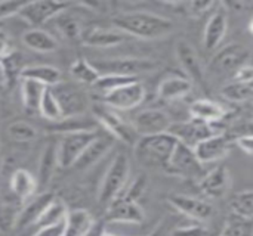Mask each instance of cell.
Instances as JSON below:
<instances>
[{
  "label": "cell",
  "instance_id": "37",
  "mask_svg": "<svg viewBox=\"0 0 253 236\" xmlns=\"http://www.w3.org/2000/svg\"><path fill=\"white\" fill-rule=\"evenodd\" d=\"M227 236H253V217L243 214H233L224 231Z\"/></svg>",
  "mask_w": 253,
  "mask_h": 236
},
{
  "label": "cell",
  "instance_id": "40",
  "mask_svg": "<svg viewBox=\"0 0 253 236\" xmlns=\"http://www.w3.org/2000/svg\"><path fill=\"white\" fill-rule=\"evenodd\" d=\"M138 78H130V77H120V75H101L98 78V81L93 84L95 90H98L101 95H105V93H110L125 84H129V83H133L136 81Z\"/></svg>",
  "mask_w": 253,
  "mask_h": 236
},
{
  "label": "cell",
  "instance_id": "17",
  "mask_svg": "<svg viewBox=\"0 0 253 236\" xmlns=\"http://www.w3.org/2000/svg\"><path fill=\"white\" fill-rule=\"evenodd\" d=\"M107 220L120 225H139L145 220V214L136 201L120 197L107 207Z\"/></svg>",
  "mask_w": 253,
  "mask_h": 236
},
{
  "label": "cell",
  "instance_id": "3",
  "mask_svg": "<svg viewBox=\"0 0 253 236\" xmlns=\"http://www.w3.org/2000/svg\"><path fill=\"white\" fill-rule=\"evenodd\" d=\"M130 174V161L129 157L123 152H119L110 163L104 179L98 191V202L102 207H108L119 197H122L126 183Z\"/></svg>",
  "mask_w": 253,
  "mask_h": 236
},
{
  "label": "cell",
  "instance_id": "41",
  "mask_svg": "<svg viewBox=\"0 0 253 236\" xmlns=\"http://www.w3.org/2000/svg\"><path fill=\"white\" fill-rule=\"evenodd\" d=\"M0 67H1V72H3V77L6 80L7 84H13L15 78L16 77H21V72L25 67H21L19 65V56L12 52L9 56H6L4 59L0 61Z\"/></svg>",
  "mask_w": 253,
  "mask_h": 236
},
{
  "label": "cell",
  "instance_id": "47",
  "mask_svg": "<svg viewBox=\"0 0 253 236\" xmlns=\"http://www.w3.org/2000/svg\"><path fill=\"white\" fill-rule=\"evenodd\" d=\"M12 52H13V49H12V43H10L9 37L3 31H0V61L4 59L6 56H9Z\"/></svg>",
  "mask_w": 253,
  "mask_h": 236
},
{
  "label": "cell",
  "instance_id": "42",
  "mask_svg": "<svg viewBox=\"0 0 253 236\" xmlns=\"http://www.w3.org/2000/svg\"><path fill=\"white\" fill-rule=\"evenodd\" d=\"M170 236H211V232L202 225H190L173 229Z\"/></svg>",
  "mask_w": 253,
  "mask_h": 236
},
{
  "label": "cell",
  "instance_id": "20",
  "mask_svg": "<svg viewBox=\"0 0 253 236\" xmlns=\"http://www.w3.org/2000/svg\"><path fill=\"white\" fill-rule=\"evenodd\" d=\"M123 31L117 28H102L93 27L82 34V43L90 47H116L127 40Z\"/></svg>",
  "mask_w": 253,
  "mask_h": 236
},
{
  "label": "cell",
  "instance_id": "10",
  "mask_svg": "<svg viewBox=\"0 0 253 236\" xmlns=\"http://www.w3.org/2000/svg\"><path fill=\"white\" fill-rule=\"evenodd\" d=\"M147 96L145 87L141 81H133L129 84H125L110 93L102 95L101 102L113 109L117 111H129L136 106H139Z\"/></svg>",
  "mask_w": 253,
  "mask_h": 236
},
{
  "label": "cell",
  "instance_id": "12",
  "mask_svg": "<svg viewBox=\"0 0 253 236\" xmlns=\"http://www.w3.org/2000/svg\"><path fill=\"white\" fill-rule=\"evenodd\" d=\"M169 133L172 136H175L179 143H184L193 149L203 140L218 135L213 124H208V123L193 120V118H190L187 121L173 123L169 129Z\"/></svg>",
  "mask_w": 253,
  "mask_h": 236
},
{
  "label": "cell",
  "instance_id": "33",
  "mask_svg": "<svg viewBox=\"0 0 253 236\" xmlns=\"http://www.w3.org/2000/svg\"><path fill=\"white\" fill-rule=\"evenodd\" d=\"M70 74L76 81L83 83V84H89V86H93L98 81V78L101 77L98 69L87 59H76L71 64Z\"/></svg>",
  "mask_w": 253,
  "mask_h": 236
},
{
  "label": "cell",
  "instance_id": "1",
  "mask_svg": "<svg viewBox=\"0 0 253 236\" xmlns=\"http://www.w3.org/2000/svg\"><path fill=\"white\" fill-rule=\"evenodd\" d=\"M114 28L123 31L126 35L144 38V40H157L169 35L175 31V24L166 16L159 13L133 10L123 12L113 16Z\"/></svg>",
  "mask_w": 253,
  "mask_h": 236
},
{
  "label": "cell",
  "instance_id": "15",
  "mask_svg": "<svg viewBox=\"0 0 253 236\" xmlns=\"http://www.w3.org/2000/svg\"><path fill=\"white\" fill-rule=\"evenodd\" d=\"M169 202L181 214L197 222H206L213 216V205L209 201H205L200 198L175 194L169 197Z\"/></svg>",
  "mask_w": 253,
  "mask_h": 236
},
{
  "label": "cell",
  "instance_id": "34",
  "mask_svg": "<svg viewBox=\"0 0 253 236\" xmlns=\"http://www.w3.org/2000/svg\"><path fill=\"white\" fill-rule=\"evenodd\" d=\"M39 114L43 118H46L47 121H52V123H58V121H61L64 118L61 106L58 103V99H56L52 87H46V90L43 93V98L40 101Z\"/></svg>",
  "mask_w": 253,
  "mask_h": 236
},
{
  "label": "cell",
  "instance_id": "29",
  "mask_svg": "<svg viewBox=\"0 0 253 236\" xmlns=\"http://www.w3.org/2000/svg\"><path fill=\"white\" fill-rule=\"evenodd\" d=\"M22 43L28 49L39 53H49L58 49L56 38L42 28H30L28 31H25L22 34Z\"/></svg>",
  "mask_w": 253,
  "mask_h": 236
},
{
  "label": "cell",
  "instance_id": "50",
  "mask_svg": "<svg viewBox=\"0 0 253 236\" xmlns=\"http://www.w3.org/2000/svg\"><path fill=\"white\" fill-rule=\"evenodd\" d=\"M219 236H227V235H225V234H221V235H219Z\"/></svg>",
  "mask_w": 253,
  "mask_h": 236
},
{
  "label": "cell",
  "instance_id": "2",
  "mask_svg": "<svg viewBox=\"0 0 253 236\" xmlns=\"http://www.w3.org/2000/svg\"><path fill=\"white\" fill-rule=\"evenodd\" d=\"M178 143V139L168 132L162 135L139 137L133 149L136 158L141 163L147 166H160L166 169Z\"/></svg>",
  "mask_w": 253,
  "mask_h": 236
},
{
  "label": "cell",
  "instance_id": "26",
  "mask_svg": "<svg viewBox=\"0 0 253 236\" xmlns=\"http://www.w3.org/2000/svg\"><path fill=\"white\" fill-rule=\"evenodd\" d=\"M9 186H10V192L13 194V197L16 200L25 202L33 198V195L39 186V182H37V177H34L28 170L18 169L10 176Z\"/></svg>",
  "mask_w": 253,
  "mask_h": 236
},
{
  "label": "cell",
  "instance_id": "32",
  "mask_svg": "<svg viewBox=\"0 0 253 236\" xmlns=\"http://www.w3.org/2000/svg\"><path fill=\"white\" fill-rule=\"evenodd\" d=\"M46 87L33 80H21V102L25 111L39 112L40 101Z\"/></svg>",
  "mask_w": 253,
  "mask_h": 236
},
{
  "label": "cell",
  "instance_id": "8",
  "mask_svg": "<svg viewBox=\"0 0 253 236\" xmlns=\"http://www.w3.org/2000/svg\"><path fill=\"white\" fill-rule=\"evenodd\" d=\"M98 132H74L62 135L58 142V161L61 169H70L80 158L83 151L92 140L96 139Z\"/></svg>",
  "mask_w": 253,
  "mask_h": 236
},
{
  "label": "cell",
  "instance_id": "6",
  "mask_svg": "<svg viewBox=\"0 0 253 236\" xmlns=\"http://www.w3.org/2000/svg\"><path fill=\"white\" fill-rule=\"evenodd\" d=\"M92 112H93V117L96 118L98 124L102 126L108 132L110 136H113L114 139H119L120 142L135 146V143L139 139L135 129L132 126H129L116 112V109H113L104 103H99L92 108Z\"/></svg>",
  "mask_w": 253,
  "mask_h": 236
},
{
  "label": "cell",
  "instance_id": "31",
  "mask_svg": "<svg viewBox=\"0 0 253 236\" xmlns=\"http://www.w3.org/2000/svg\"><path fill=\"white\" fill-rule=\"evenodd\" d=\"M68 207L62 200L55 198L42 213V216L39 217V220L36 222V225L33 226L36 231L39 229H44V228H50V226H56L65 222V217L68 214Z\"/></svg>",
  "mask_w": 253,
  "mask_h": 236
},
{
  "label": "cell",
  "instance_id": "25",
  "mask_svg": "<svg viewBox=\"0 0 253 236\" xmlns=\"http://www.w3.org/2000/svg\"><path fill=\"white\" fill-rule=\"evenodd\" d=\"M225 115V108L211 99H197L190 105V117L208 124H215L221 121Z\"/></svg>",
  "mask_w": 253,
  "mask_h": 236
},
{
  "label": "cell",
  "instance_id": "23",
  "mask_svg": "<svg viewBox=\"0 0 253 236\" xmlns=\"http://www.w3.org/2000/svg\"><path fill=\"white\" fill-rule=\"evenodd\" d=\"M95 226L93 216L83 208L68 211L64 222V236H89Z\"/></svg>",
  "mask_w": 253,
  "mask_h": 236
},
{
  "label": "cell",
  "instance_id": "9",
  "mask_svg": "<svg viewBox=\"0 0 253 236\" xmlns=\"http://www.w3.org/2000/svg\"><path fill=\"white\" fill-rule=\"evenodd\" d=\"M70 6L71 3L68 1H53V0L25 1L21 10L18 12V16L33 28H37L43 25L46 21H50L52 18H56L62 12L70 9Z\"/></svg>",
  "mask_w": 253,
  "mask_h": 236
},
{
  "label": "cell",
  "instance_id": "5",
  "mask_svg": "<svg viewBox=\"0 0 253 236\" xmlns=\"http://www.w3.org/2000/svg\"><path fill=\"white\" fill-rule=\"evenodd\" d=\"M251 56L249 49L242 43H230L213 55L208 65V72L216 77L234 74L239 68L248 64V59Z\"/></svg>",
  "mask_w": 253,
  "mask_h": 236
},
{
  "label": "cell",
  "instance_id": "7",
  "mask_svg": "<svg viewBox=\"0 0 253 236\" xmlns=\"http://www.w3.org/2000/svg\"><path fill=\"white\" fill-rule=\"evenodd\" d=\"M203 164L199 161L196 152L193 148L178 143L168 167L165 169L169 174L176 176V177H184V179H196V177H203L205 170Z\"/></svg>",
  "mask_w": 253,
  "mask_h": 236
},
{
  "label": "cell",
  "instance_id": "21",
  "mask_svg": "<svg viewBox=\"0 0 253 236\" xmlns=\"http://www.w3.org/2000/svg\"><path fill=\"white\" fill-rule=\"evenodd\" d=\"M114 137L113 136H101L98 135L95 140L89 143V146L83 151L80 158L76 161L73 169L76 170H87L96 163H99L113 148L114 145Z\"/></svg>",
  "mask_w": 253,
  "mask_h": 236
},
{
  "label": "cell",
  "instance_id": "28",
  "mask_svg": "<svg viewBox=\"0 0 253 236\" xmlns=\"http://www.w3.org/2000/svg\"><path fill=\"white\" fill-rule=\"evenodd\" d=\"M59 167L58 161V142H49L39 158V170H37V182L39 185H47Z\"/></svg>",
  "mask_w": 253,
  "mask_h": 236
},
{
  "label": "cell",
  "instance_id": "49",
  "mask_svg": "<svg viewBox=\"0 0 253 236\" xmlns=\"http://www.w3.org/2000/svg\"><path fill=\"white\" fill-rule=\"evenodd\" d=\"M251 102H252V105H253V92H252V98H251Z\"/></svg>",
  "mask_w": 253,
  "mask_h": 236
},
{
  "label": "cell",
  "instance_id": "38",
  "mask_svg": "<svg viewBox=\"0 0 253 236\" xmlns=\"http://www.w3.org/2000/svg\"><path fill=\"white\" fill-rule=\"evenodd\" d=\"M56 28L62 34V37H65L67 40H71V41L82 38V34H83L77 19L74 16H71L67 10L56 16Z\"/></svg>",
  "mask_w": 253,
  "mask_h": 236
},
{
  "label": "cell",
  "instance_id": "11",
  "mask_svg": "<svg viewBox=\"0 0 253 236\" xmlns=\"http://www.w3.org/2000/svg\"><path fill=\"white\" fill-rule=\"evenodd\" d=\"M172 124L173 121L170 115L159 108L142 109L133 117V121H132V127L135 129L139 137L168 133Z\"/></svg>",
  "mask_w": 253,
  "mask_h": 236
},
{
  "label": "cell",
  "instance_id": "16",
  "mask_svg": "<svg viewBox=\"0 0 253 236\" xmlns=\"http://www.w3.org/2000/svg\"><path fill=\"white\" fill-rule=\"evenodd\" d=\"M231 143H233V140L227 133H218V135L203 140L202 143H199L194 148V152H196L199 161L203 166H208V164H213V163L225 158L230 154Z\"/></svg>",
  "mask_w": 253,
  "mask_h": 236
},
{
  "label": "cell",
  "instance_id": "46",
  "mask_svg": "<svg viewBox=\"0 0 253 236\" xmlns=\"http://www.w3.org/2000/svg\"><path fill=\"white\" fill-rule=\"evenodd\" d=\"M31 236H64V223L50 226V228H44V229H39L34 232V235Z\"/></svg>",
  "mask_w": 253,
  "mask_h": 236
},
{
  "label": "cell",
  "instance_id": "39",
  "mask_svg": "<svg viewBox=\"0 0 253 236\" xmlns=\"http://www.w3.org/2000/svg\"><path fill=\"white\" fill-rule=\"evenodd\" d=\"M227 135L231 137V140L240 143V146H243L245 151L248 152L253 151V121H246L234 126Z\"/></svg>",
  "mask_w": 253,
  "mask_h": 236
},
{
  "label": "cell",
  "instance_id": "27",
  "mask_svg": "<svg viewBox=\"0 0 253 236\" xmlns=\"http://www.w3.org/2000/svg\"><path fill=\"white\" fill-rule=\"evenodd\" d=\"M21 80H33L44 87H55L62 81V74L56 67L52 65H31L22 69Z\"/></svg>",
  "mask_w": 253,
  "mask_h": 236
},
{
  "label": "cell",
  "instance_id": "43",
  "mask_svg": "<svg viewBox=\"0 0 253 236\" xmlns=\"http://www.w3.org/2000/svg\"><path fill=\"white\" fill-rule=\"evenodd\" d=\"M24 3L25 1H19V0H3V1H0V19L18 15V12L24 6Z\"/></svg>",
  "mask_w": 253,
  "mask_h": 236
},
{
  "label": "cell",
  "instance_id": "4",
  "mask_svg": "<svg viewBox=\"0 0 253 236\" xmlns=\"http://www.w3.org/2000/svg\"><path fill=\"white\" fill-rule=\"evenodd\" d=\"M99 75H120L138 78V75L159 68V62L148 58H110L90 61Z\"/></svg>",
  "mask_w": 253,
  "mask_h": 236
},
{
  "label": "cell",
  "instance_id": "18",
  "mask_svg": "<svg viewBox=\"0 0 253 236\" xmlns=\"http://www.w3.org/2000/svg\"><path fill=\"white\" fill-rule=\"evenodd\" d=\"M228 30V15L222 4H218V10H215L205 27L203 33V47L208 52L218 50Z\"/></svg>",
  "mask_w": 253,
  "mask_h": 236
},
{
  "label": "cell",
  "instance_id": "22",
  "mask_svg": "<svg viewBox=\"0 0 253 236\" xmlns=\"http://www.w3.org/2000/svg\"><path fill=\"white\" fill-rule=\"evenodd\" d=\"M55 200V195L52 192H44L42 195H37L36 198L30 200V202L18 213L15 228L24 229L28 226H34L44 208Z\"/></svg>",
  "mask_w": 253,
  "mask_h": 236
},
{
  "label": "cell",
  "instance_id": "24",
  "mask_svg": "<svg viewBox=\"0 0 253 236\" xmlns=\"http://www.w3.org/2000/svg\"><path fill=\"white\" fill-rule=\"evenodd\" d=\"M191 90H193L191 80H188L187 77H181V75H172V77L165 78L160 83L157 89V95L163 101L173 102V101H179L185 98L187 95H190Z\"/></svg>",
  "mask_w": 253,
  "mask_h": 236
},
{
  "label": "cell",
  "instance_id": "48",
  "mask_svg": "<svg viewBox=\"0 0 253 236\" xmlns=\"http://www.w3.org/2000/svg\"><path fill=\"white\" fill-rule=\"evenodd\" d=\"M99 236H117V235H114V234H111V232H102Z\"/></svg>",
  "mask_w": 253,
  "mask_h": 236
},
{
  "label": "cell",
  "instance_id": "44",
  "mask_svg": "<svg viewBox=\"0 0 253 236\" xmlns=\"http://www.w3.org/2000/svg\"><path fill=\"white\" fill-rule=\"evenodd\" d=\"M215 3L213 1H187L179 3L181 7H184L190 15H202L203 12H208Z\"/></svg>",
  "mask_w": 253,
  "mask_h": 236
},
{
  "label": "cell",
  "instance_id": "35",
  "mask_svg": "<svg viewBox=\"0 0 253 236\" xmlns=\"http://www.w3.org/2000/svg\"><path fill=\"white\" fill-rule=\"evenodd\" d=\"M253 92V84L248 83H239V81H230L221 89L222 98H225L230 102L234 103H242L246 101H251Z\"/></svg>",
  "mask_w": 253,
  "mask_h": 236
},
{
  "label": "cell",
  "instance_id": "45",
  "mask_svg": "<svg viewBox=\"0 0 253 236\" xmlns=\"http://www.w3.org/2000/svg\"><path fill=\"white\" fill-rule=\"evenodd\" d=\"M231 80H233V81H239V83L253 84V65L246 64V65H243L242 68H239V69L233 74Z\"/></svg>",
  "mask_w": 253,
  "mask_h": 236
},
{
  "label": "cell",
  "instance_id": "19",
  "mask_svg": "<svg viewBox=\"0 0 253 236\" xmlns=\"http://www.w3.org/2000/svg\"><path fill=\"white\" fill-rule=\"evenodd\" d=\"M230 183H231V176L228 169L225 166H219L211 170L209 173H206L200 179L199 188L209 198H222L227 194Z\"/></svg>",
  "mask_w": 253,
  "mask_h": 236
},
{
  "label": "cell",
  "instance_id": "30",
  "mask_svg": "<svg viewBox=\"0 0 253 236\" xmlns=\"http://www.w3.org/2000/svg\"><path fill=\"white\" fill-rule=\"evenodd\" d=\"M98 121L95 117H87V115H77V117H67L62 118L58 123H53V126L50 127L52 132L56 133H74V132H98Z\"/></svg>",
  "mask_w": 253,
  "mask_h": 236
},
{
  "label": "cell",
  "instance_id": "13",
  "mask_svg": "<svg viewBox=\"0 0 253 236\" xmlns=\"http://www.w3.org/2000/svg\"><path fill=\"white\" fill-rule=\"evenodd\" d=\"M58 103L62 111V117H77L83 115L87 109V98L84 92L76 84L61 81L55 87H52Z\"/></svg>",
  "mask_w": 253,
  "mask_h": 236
},
{
  "label": "cell",
  "instance_id": "36",
  "mask_svg": "<svg viewBox=\"0 0 253 236\" xmlns=\"http://www.w3.org/2000/svg\"><path fill=\"white\" fill-rule=\"evenodd\" d=\"M7 135L10 139L19 143L33 142L39 137V130L27 121H13L7 126Z\"/></svg>",
  "mask_w": 253,
  "mask_h": 236
},
{
  "label": "cell",
  "instance_id": "14",
  "mask_svg": "<svg viewBox=\"0 0 253 236\" xmlns=\"http://www.w3.org/2000/svg\"><path fill=\"white\" fill-rule=\"evenodd\" d=\"M175 55L181 68L188 75V80H191L196 84H203L205 68L194 46L187 40H179L175 46Z\"/></svg>",
  "mask_w": 253,
  "mask_h": 236
}]
</instances>
